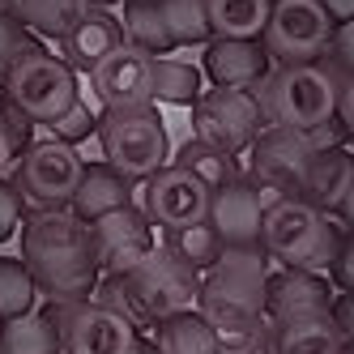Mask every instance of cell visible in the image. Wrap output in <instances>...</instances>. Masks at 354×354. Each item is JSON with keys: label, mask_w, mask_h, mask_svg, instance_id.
Wrapping results in <instances>:
<instances>
[{"label": "cell", "mask_w": 354, "mask_h": 354, "mask_svg": "<svg viewBox=\"0 0 354 354\" xmlns=\"http://www.w3.org/2000/svg\"><path fill=\"white\" fill-rule=\"evenodd\" d=\"M265 257L252 248H222V257L201 273L196 312L214 324L222 354H252L265 346Z\"/></svg>", "instance_id": "6da1fadb"}, {"label": "cell", "mask_w": 354, "mask_h": 354, "mask_svg": "<svg viewBox=\"0 0 354 354\" xmlns=\"http://www.w3.org/2000/svg\"><path fill=\"white\" fill-rule=\"evenodd\" d=\"M21 261L35 286L56 303L90 299L98 286V257L90 239V222L68 209H43L21 231Z\"/></svg>", "instance_id": "7a4b0ae2"}, {"label": "cell", "mask_w": 354, "mask_h": 354, "mask_svg": "<svg viewBox=\"0 0 354 354\" xmlns=\"http://www.w3.org/2000/svg\"><path fill=\"white\" fill-rule=\"evenodd\" d=\"M337 90H342V82L333 68L299 60V64L269 68V77L257 86V103H261L265 124L312 133L337 115Z\"/></svg>", "instance_id": "3957f363"}, {"label": "cell", "mask_w": 354, "mask_h": 354, "mask_svg": "<svg viewBox=\"0 0 354 354\" xmlns=\"http://www.w3.org/2000/svg\"><path fill=\"white\" fill-rule=\"evenodd\" d=\"M261 243L282 265H290V269L324 273L342 239L333 231V222L324 218V209H316L308 196L295 192L286 201H277L273 209H265V218H261Z\"/></svg>", "instance_id": "277c9868"}, {"label": "cell", "mask_w": 354, "mask_h": 354, "mask_svg": "<svg viewBox=\"0 0 354 354\" xmlns=\"http://www.w3.org/2000/svg\"><path fill=\"white\" fill-rule=\"evenodd\" d=\"M5 90L9 103L30 124H52L77 103V73L64 56H52L43 47H21L5 60Z\"/></svg>", "instance_id": "5b68a950"}, {"label": "cell", "mask_w": 354, "mask_h": 354, "mask_svg": "<svg viewBox=\"0 0 354 354\" xmlns=\"http://www.w3.org/2000/svg\"><path fill=\"white\" fill-rule=\"evenodd\" d=\"M98 145H103L107 162L120 175H129V180H145L171 158L167 124L149 107V98L145 103H129V107H103V115H98Z\"/></svg>", "instance_id": "8992f818"}, {"label": "cell", "mask_w": 354, "mask_h": 354, "mask_svg": "<svg viewBox=\"0 0 354 354\" xmlns=\"http://www.w3.org/2000/svg\"><path fill=\"white\" fill-rule=\"evenodd\" d=\"M120 290L129 303V316L137 320H167L175 312H192L196 308V290H201V273L184 265L175 252L158 248L145 261H137L129 273H120Z\"/></svg>", "instance_id": "52a82bcc"}, {"label": "cell", "mask_w": 354, "mask_h": 354, "mask_svg": "<svg viewBox=\"0 0 354 354\" xmlns=\"http://www.w3.org/2000/svg\"><path fill=\"white\" fill-rule=\"evenodd\" d=\"M265 129L261 103L252 90H231V86H209L201 90V98L192 103V137L209 141L218 149H231V154H243Z\"/></svg>", "instance_id": "ba28073f"}, {"label": "cell", "mask_w": 354, "mask_h": 354, "mask_svg": "<svg viewBox=\"0 0 354 354\" xmlns=\"http://www.w3.org/2000/svg\"><path fill=\"white\" fill-rule=\"evenodd\" d=\"M56 333L64 354H129L137 346V324L98 299L60 303Z\"/></svg>", "instance_id": "9c48e42d"}, {"label": "cell", "mask_w": 354, "mask_h": 354, "mask_svg": "<svg viewBox=\"0 0 354 354\" xmlns=\"http://www.w3.org/2000/svg\"><path fill=\"white\" fill-rule=\"evenodd\" d=\"M333 39V17L320 0H273L265 21V52L282 64L316 60Z\"/></svg>", "instance_id": "30bf717a"}, {"label": "cell", "mask_w": 354, "mask_h": 354, "mask_svg": "<svg viewBox=\"0 0 354 354\" xmlns=\"http://www.w3.org/2000/svg\"><path fill=\"white\" fill-rule=\"evenodd\" d=\"M209 184H201L192 171L184 167H158L154 175H145L141 184V209L145 218L162 226V231H180V226L205 222L209 214Z\"/></svg>", "instance_id": "8fae6325"}, {"label": "cell", "mask_w": 354, "mask_h": 354, "mask_svg": "<svg viewBox=\"0 0 354 354\" xmlns=\"http://www.w3.org/2000/svg\"><path fill=\"white\" fill-rule=\"evenodd\" d=\"M248 167H252V184H273L282 192H299L308 162L316 154V145L308 133L299 129H282V124H269L252 137V145L243 149Z\"/></svg>", "instance_id": "7c38bea8"}, {"label": "cell", "mask_w": 354, "mask_h": 354, "mask_svg": "<svg viewBox=\"0 0 354 354\" xmlns=\"http://www.w3.org/2000/svg\"><path fill=\"white\" fill-rule=\"evenodd\" d=\"M82 154L68 141H35L21 158V192L39 201L43 209H60L73 201V188L82 180Z\"/></svg>", "instance_id": "4fadbf2b"}, {"label": "cell", "mask_w": 354, "mask_h": 354, "mask_svg": "<svg viewBox=\"0 0 354 354\" xmlns=\"http://www.w3.org/2000/svg\"><path fill=\"white\" fill-rule=\"evenodd\" d=\"M90 239H94L98 269L120 277V273H129L137 261H145L149 252H154V222H149L145 209H137V205H120V209L90 222Z\"/></svg>", "instance_id": "5bb4252c"}, {"label": "cell", "mask_w": 354, "mask_h": 354, "mask_svg": "<svg viewBox=\"0 0 354 354\" xmlns=\"http://www.w3.org/2000/svg\"><path fill=\"white\" fill-rule=\"evenodd\" d=\"M149 60L137 52L133 43H120L115 52H107L90 68V86L103 98V107H129V103H145L149 98Z\"/></svg>", "instance_id": "9a60e30c"}, {"label": "cell", "mask_w": 354, "mask_h": 354, "mask_svg": "<svg viewBox=\"0 0 354 354\" xmlns=\"http://www.w3.org/2000/svg\"><path fill=\"white\" fill-rule=\"evenodd\" d=\"M261 201L257 192H252L248 180H231V184H222L209 192V214L205 222L218 231V239L226 248H252V243H261Z\"/></svg>", "instance_id": "2e32d148"}, {"label": "cell", "mask_w": 354, "mask_h": 354, "mask_svg": "<svg viewBox=\"0 0 354 354\" xmlns=\"http://www.w3.org/2000/svg\"><path fill=\"white\" fill-rule=\"evenodd\" d=\"M342 333L333 312H303L265 320V350L269 354H342Z\"/></svg>", "instance_id": "e0dca14e"}, {"label": "cell", "mask_w": 354, "mask_h": 354, "mask_svg": "<svg viewBox=\"0 0 354 354\" xmlns=\"http://www.w3.org/2000/svg\"><path fill=\"white\" fill-rule=\"evenodd\" d=\"M205 73L214 86L231 90H257L269 77V52L257 47V39H214L205 47Z\"/></svg>", "instance_id": "ac0fdd59"}, {"label": "cell", "mask_w": 354, "mask_h": 354, "mask_svg": "<svg viewBox=\"0 0 354 354\" xmlns=\"http://www.w3.org/2000/svg\"><path fill=\"white\" fill-rule=\"evenodd\" d=\"M328 303H333V286H328L324 273L286 265L277 277H269V286H265V320L303 316V312H328Z\"/></svg>", "instance_id": "d6986e66"}, {"label": "cell", "mask_w": 354, "mask_h": 354, "mask_svg": "<svg viewBox=\"0 0 354 354\" xmlns=\"http://www.w3.org/2000/svg\"><path fill=\"white\" fill-rule=\"evenodd\" d=\"M73 214L94 222L120 205H133V192H129V175H120L111 162H94V167H82V180L73 188Z\"/></svg>", "instance_id": "ffe728a7"}, {"label": "cell", "mask_w": 354, "mask_h": 354, "mask_svg": "<svg viewBox=\"0 0 354 354\" xmlns=\"http://www.w3.org/2000/svg\"><path fill=\"white\" fill-rule=\"evenodd\" d=\"M60 43H64V60H68V68L77 64V68L90 73L107 52H115V47L124 43V30H120V17H111L103 5H98V9L90 5V13H86Z\"/></svg>", "instance_id": "44dd1931"}, {"label": "cell", "mask_w": 354, "mask_h": 354, "mask_svg": "<svg viewBox=\"0 0 354 354\" xmlns=\"http://www.w3.org/2000/svg\"><path fill=\"white\" fill-rule=\"evenodd\" d=\"M354 184V158L342 154V149H316L312 162H308V175L299 184V196H308L316 209H337L346 192Z\"/></svg>", "instance_id": "7402d4cb"}, {"label": "cell", "mask_w": 354, "mask_h": 354, "mask_svg": "<svg viewBox=\"0 0 354 354\" xmlns=\"http://www.w3.org/2000/svg\"><path fill=\"white\" fill-rule=\"evenodd\" d=\"M154 350L158 354H222L214 324L201 316L196 308L158 320V342H154Z\"/></svg>", "instance_id": "603a6c76"}, {"label": "cell", "mask_w": 354, "mask_h": 354, "mask_svg": "<svg viewBox=\"0 0 354 354\" xmlns=\"http://www.w3.org/2000/svg\"><path fill=\"white\" fill-rule=\"evenodd\" d=\"M201 68L175 56H154L149 60V98L167 107H192L201 98Z\"/></svg>", "instance_id": "cb8c5ba5"}, {"label": "cell", "mask_w": 354, "mask_h": 354, "mask_svg": "<svg viewBox=\"0 0 354 354\" xmlns=\"http://www.w3.org/2000/svg\"><path fill=\"white\" fill-rule=\"evenodd\" d=\"M209 30L222 39H261L273 0H205Z\"/></svg>", "instance_id": "d4e9b609"}, {"label": "cell", "mask_w": 354, "mask_h": 354, "mask_svg": "<svg viewBox=\"0 0 354 354\" xmlns=\"http://www.w3.org/2000/svg\"><path fill=\"white\" fill-rule=\"evenodd\" d=\"M0 354H60L56 320L39 312H21L0 324Z\"/></svg>", "instance_id": "484cf974"}, {"label": "cell", "mask_w": 354, "mask_h": 354, "mask_svg": "<svg viewBox=\"0 0 354 354\" xmlns=\"http://www.w3.org/2000/svg\"><path fill=\"white\" fill-rule=\"evenodd\" d=\"M120 30H124V43H133L137 52H145V56H167V52H175V43H171V35H167V26H162L158 5L124 0Z\"/></svg>", "instance_id": "4316f807"}, {"label": "cell", "mask_w": 354, "mask_h": 354, "mask_svg": "<svg viewBox=\"0 0 354 354\" xmlns=\"http://www.w3.org/2000/svg\"><path fill=\"white\" fill-rule=\"evenodd\" d=\"M175 167L192 171L196 180H201V184H209V188H222V184L239 180V167H235V154H231V149H218V145L201 141V137H192V141L180 145V154H175Z\"/></svg>", "instance_id": "83f0119b"}, {"label": "cell", "mask_w": 354, "mask_h": 354, "mask_svg": "<svg viewBox=\"0 0 354 354\" xmlns=\"http://www.w3.org/2000/svg\"><path fill=\"white\" fill-rule=\"evenodd\" d=\"M13 13H17L21 21H30L39 35L64 39V35L90 13V0H17Z\"/></svg>", "instance_id": "f1b7e54d"}, {"label": "cell", "mask_w": 354, "mask_h": 354, "mask_svg": "<svg viewBox=\"0 0 354 354\" xmlns=\"http://www.w3.org/2000/svg\"><path fill=\"white\" fill-rule=\"evenodd\" d=\"M167 252H175L184 265H192L196 273H205L218 257H222V239H218V231L209 222H192V226H180V231H167V243H162Z\"/></svg>", "instance_id": "f546056e"}, {"label": "cell", "mask_w": 354, "mask_h": 354, "mask_svg": "<svg viewBox=\"0 0 354 354\" xmlns=\"http://www.w3.org/2000/svg\"><path fill=\"white\" fill-rule=\"evenodd\" d=\"M158 13H162V26L171 35L175 47H188V43H205L209 30V9L205 0H158Z\"/></svg>", "instance_id": "4dcf8cb0"}, {"label": "cell", "mask_w": 354, "mask_h": 354, "mask_svg": "<svg viewBox=\"0 0 354 354\" xmlns=\"http://www.w3.org/2000/svg\"><path fill=\"white\" fill-rule=\"evenodd\" d=\"M39 303V286L26 269V261H13V257H0V320H13L21 312H35Z\"/></svg>", "instance_id": "1f68e13d"}, {"label": "cell", "mask_w": 354, "mask_h": 354, "mask_svg": "<svg viewBox=\"0 0 354 354\" xmlns=\"http://www.w3.org/2000/svg\"><path fill=\"white\" fill-rule=\"evenodd\" d=\"M47 129H52V137L56 141H68V145H82L90 133H98V115L82 103V98H77V103H73L64 115H56L52 124H47Z\"/></svg>", "instance_id": "d6a6232c"}, {"label": "cell", "mask_w": 354, "mask_h": 354, "mask_svg": "<svg viewBox=\"0 0 354 354\" xmlns=\"http://www.w3.org/2000/svg\"><path fill=\"white\" fill-rule=\"evenodd\" d=\"M26 115H21L13 103L9 107H0V171H5L17 154V145H26Z\"/></svg>", "instance_id": "836d02e7"}, {"label": "cell", "mask_w": 354, "mask_h": 354, "mask_svg": "<svg viewBox=\"0 0 354 354\" xmlns=\"http://www.w3.org/2000/svg\"><path fill=\"white\" fill-rule=\"evenodd\" d=\"M324 273L333 277L342 290H354V235L337 243V252H333V261H328V269H324Z\"/></svg>", "instance_id": "e575fe53"}, {"label": "cell", "mask_w": 354, "mask_h": 354, "mask_svg": "<svg viewBox=\"0 0 354 354\" xmlns=\"http://www.w3.org/2000/svg\"><path fill=\"white\" fill-rule=\"evenodd\" d=\"M17 222H21V201H17V188L0 180V243L17 235Z\"/></svg>", "instance_id": "d590c367"}, {"label": "cell", "mask_w": 354, "mask_h": 354, "mask_svg": "<svg viewBox=\"0 0 354 354\" xmlns=\"http://www.w3.org/2000/svg\"><path fill=\"white\" fill-rule=\"evenodd\" d=\"M328 47H333L337 64H346V68L354 73V17H350V21H337V26H333V39H328Z\"/></svg>", "instance_id": "8d00e7d4"}, {"label": "cell", "mask_w": 354, "mask_h": 354, "mask_svg": "<svg viewBox=\"0 0 354 354\" xmlns=\"http://www.w3.org/2000/svg\"><path fill=\"white\" fill-rule=\"evenodd\" d=\"M328 312H333V324L342 342H354V290H342V299L328 303Z\"/></svg>", "instance_id": "74e56055"}, {"label": "cell", "mask_w": 354, "mask_h": 354, "mask_svg": "<svg viewBox=\"0 0 354 354\" xmlns=\"http://www.w3.org/2000/svg\"><path fill=\"white\" fill-rule=\"evenodd\" d=\"M337 115H342V124H346V133H354V73L342 82V90H337Z\"/></svg>", "instance_id": "f35d334b"}, {"label": "cell", "mask_w": 354, "mask_h": 354, "mask_svg": "<svg viewBox=\"0 0 354 354\" xmlns=\"http://www.w3.org/2000/svg\"><path fill=\"white\" fill-rule=\"evenodd\" d=\"M17 52V21L13 17H0V64Z\"/></svg>", "instance_id": "ab89813d"}, {"label": "cell", "mask_w": 354, "mask_h": 354, "mask_svg": "<svg viewBox=\"0 0 354 354\" xmlns=\"http://www.w3.org/2000/svg\"><path fill=\"white\" fill-rule=\"evenodd\" d=\"M320 5H324V13L333 21H350L354 17V0H320Z\"/></svg>", "instance_id": "60d3db41"}, {"label": "cell", "mask_w": 354, "mask_h": 354, "mask_svg": "<svg viewBox=\"0 0 354 354\" xmlns=\"http://www.w3.org/2000/svg\"><path fill=\"white\" fill-rule=\"evenodd\" d=\"M337 214H342V222H346V231L354 235V184H350V192H346V201L337 205Z\"/></svg>", "instance_id": "b9f144b4"}, {"label": "cell", "mask_w": 354, "mask_h": 354, "mask_svg": "<svg viewBox=\"0 0 354 354\" xmlns=\"http://www.w3.org/2000/svg\"><path fill=\"white\" fill-rule=\"evenodd\" d=\"M13 13V0H0V17H9Z\"/></svg>", "instance_id": "7bdbcfd3"}, {"label": "cell", "mask_w": 354, "mask_h": 354, "mask_svg": "<svg viewBox=\"0 0 354 354\" xmlns=\"http://www.w3.org/2000/svg\"><path fill=\"white\" fill-rule=\"evenodd\" d=\"M129 354H158V350H145V346H141V342H137V346H133V350H129Z\"/></svg>", "instance_id": "ee69618b"}, {"label": "cell", "mask_w": 354, "mask_h": 354, "mask_svg": "<svg viewBox=\"0 0 354 354\" xmlns=\"http://www.w3.org/2000/svg\"><path fill=\"white\" fill-rule=\"evenodd\" d=\"M90 5H111V0H90Z\"/></svg>", "instance_id": "f6af8a7d"}, {"label": "cell", "mask_w": 354, "mask_h": 354, "mask_svg": "<svg viewBox=\"0 0 354 354\" xmlns=\"http://www.w3.org/2000/svg\"><path fill=\"white\" fill-rule=\"evenodd\" d=\"M141 5H158V0H141Z\"/></svg>", "instance_id": "bcb514c9"}, {"label": "cell", "mask_w": 354, "mask_h": 354, "mask_svg": "<svg viewBox=\"0 0 354 354\" xmlns=\"http://www.w3.org/2000/svg\"><path fill=\"white\" fill-rule=\"evenodd\" d=\"M0 324H5V320H0Z\"/></svg>", "instance_id": "7dc6e473"}]
</instances>
